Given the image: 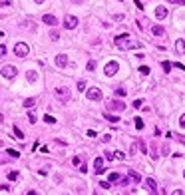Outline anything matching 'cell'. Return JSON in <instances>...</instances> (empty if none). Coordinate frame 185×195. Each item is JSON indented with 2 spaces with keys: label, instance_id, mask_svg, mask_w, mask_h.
I'll use <instances>...</instances> for the list:
<instances>
[{
  "label": "cell",
  "instance_id": "cell-1",
  "mask_svg": "<svg viewBox=\"0 0 185 195\" xmlns=\"http://www.w3.org/2000/svg\"><path fill=\"white\" fill-rule=\"evenodd\" d=\"M116 46L121 50H140L144 48V44L141 42H133L132 38H129V34H120V36H116Z\"/></svg>",
  "mask_w": 185,
  "mask_h": 195
},
{
  "label": "cell",
  "instance_id": "cell-8",
  "mask_svg": "<svg viewBox=\"0 0 185 195\" xmlns=\"http://www.w3.org/2000/svg\"><path fill=\"white\" fill-rule=\"evenodd\" d=\"M94 169H96L98 175H102V173H104V157H102V155L94 159Z\"/></svg>",
  "mask_w": 185,
  "mask_h": 195
},
{
  "label": "cell",
  "instance_id": "cell-6",
  "mask_svg": "<svg viewBox=\"0 0 185 195\" xmlns=\"http://www.w3.org/2000/svg\"><path fill=\"white\" fill-rule=\"evenodd\" d=\"M86 96H88V100H92V101H100L102 100V90H100V88H90V90L86 92Z\"/></svg>",
  "mask_w": 185,
  "mask_h": 195
},
{
  "label": "cell",
  "instance_id": "cell-10",
  "mask_svg": "<svg viewBox=\"0 0 185 195\" xmlns=\"http://www.w3.org/2000/svg\"><path fill=\"white\" fill-rule=\"evenodd\" d=\"M54 62H56L58 68H66V66H68V56H66V54H58Z\"/></svg>",
  "mask_w": 185,
  "mask_h": 195
},
{
  "label": "cell",
  "instance_id": "cell-11",
  "mask_svg": "<svg viewBox=\"0 0 185 195\" xmlns=\"http://www.w3.org/2000/svg\"><path fill=\"white\" fill-rule=\"evenodd\" d=\"M175 52H177L179 56H183V54H185V40H183V38H179V40L175 42Z\"/></svg>",
  "mask_w": 185,
  "mask_h": 195
},
{
  "label": "cell",
  "instance_id": "cell-36",
  "mask_svg": "<svg viewBox=\"0 0 185 195\" xmlns=\"http://www.w3.org/2000/svg\"><path fill=\"white\" fill-rule=\"evenodd\" d=\"M50 38H52V40L56 42V40H58V38H60V36H58V32H50Z\"/></svg>",
  "mask_w": 185,
  "mask_h": 195
},
{
  "label": "cell",
  "instance_id": "cell-12",
  "mask_svg": "<svg viewBox=\"0 0 185 195\" xmlns=\"http://www.w3.org/2000/svg\"><path fill=\"white\" fill-rule=\"evenodd\" d=\"M155 16H157L159 20L167 18V8L165 6H157V8H155Z\"/></svg>",
  "mask_w": 185,
  "mask_h": 195
},
{
  "label": "cell",
  "instance_id": "cell-42",
  "mask_svg": "<svg viewBox=\"0 0 185 195\" xmlns=\"http://www.w3.org/2000/svg\"><path fill=\"white\" fill-rule=\"evenodd\" d=\"M179 141H181V143H183V145H185V137H179Z\"/></svg>",
  "mask_w": 185,
  "mask_h": 195
},
{
  "label": "cell",
  "instance_id": "cell-34",
  "mask_svg": "<svg viewBox=\"0 0 185 195\" xmlns=\"http://www.w3.org/2000/svg\"><path fill=\"white\" fill-rule=\"evenodd\" d=\"M12 0H0V6H10Z\"/></svg>",
  "mask_w": 185,
  "mask_h": 195
},
{
  "label": "cell",
  "instance_id": "cell-2",
  "mask_svg": "<svg viewBox=\"0 0 185 195\" xmlns=\"http://www.w3.org/2000/svg\"><path fill=\"white\" fill-rule=\"evenodd\" d=\"M117 70H120V64H117L116 60H110L106 66H104V76H108V78H110V76H116Z\"/></svg>",
  "mask_w": 185,
  "mask_h": 195
},
{
  "label": "cell",
  "instance_id": "cell-23",
  "mask_svg": "<svg viewBox=\"0 0 185 195\" xmlns=\"http://www.w3.org/2000/svg\"><path fill=\"white\" fill-rule=\"evenodd\" d=\"M14 133H16V137H18V139H24V133H22V129H20L18 125H14Z\"/></svg>",
  "mask_w": 185,
  "mask_h": 195
},
{
  "label": "cell",
  "instance_id": "cell-3",
  "mask_svg": "<svg viewBox=\"0 0 185 195\" xmlns=\"http://www.w3.org/2000/svg\"><path fill=\"white\" fill-rule=\"evenodd\" d=\"M14 54L18 58H26L28 54H30V48H28V44H24V42H18V44L14 46Z\"/></svg>",
  "mask_w": 185,
  "mask_h": 195
},
{
  "label": "cell",
  "instance_id": "cell-25",
  "mask_svg": "<svg viewBox=\"0 0 185 195\" xmlns=\"http://www.w3.org/2000/svg\"><path fill=\"white\" fill-rule=\"evenodd\" d=\"M8 179H10V181H16V179H18V171H10V173H8Z\"/></svg>",
  "mask_w": 185,
  "mask_h": 195
},
{
  "label": "cell",
  "instance_id": "cell-5",
  "mask_svg": "<svg viewBox=\"0 0 185 195\" xmlns=\"http://www.w3.org/2000/svg\"><path fill=\"white\" fill-rule=\"evenodd\" d=\"M0 74L4 76L6 80H12L16 78V74H18V70H16L14 66H2V70H0Z\"/></svg>",
  "mask_w": 185,
  "mask_h": 195
},
{
  "label": "cell",
  "instance_id": "cell-39",
  "mask_svg": "<svg viewBox=\"0 0 185 195\" xmlns=\"http://www.w3.org/2000/svg\"><path fill=\"white\" fill-rule=\"evenodd\" d=\"M141 104H144V101H141V100H133V108H140Z\"/></svg>",
  "mask_w": 185,
  "mask_h": 195
},
{
  "label": "cell",
  "instance_id": "cell-32",
  "mask_svg": "<svg viewBox=\"0 0 185 195\" xmlns=\"http://www.w3.org/2000/svg\"><path fill=\"white\" fill-rule=\"evenodd\" d=\"M10 191V187H8V185H0V193H8Z\"/></svg>",
  "mask_w": 185,
  "mask_h": 195
},
{
  "label": "cell",
  "instance_id": "cell-31",
  "mask_svg": "<svg viewBox=\"0 0 185 195\" xmlns=\"http://www.w3.org/2000/svg\"><path fill=\"white\" fill-rule=\"evenodd\" d=\"M100 187H104V189H110V187H112V183H110V181H102V183H100Z\"/></svg>",
  "mask_w": 185,
  "mask_h": 195
},
{
  "label": "cell",
  "instance_id": "cell-37",
  "mask_svg": "<svg viewBox=\"0 0 185 195\" xmlns=\"http://www.w3.org/2000/svg\"><path fill=\"white\" fill-rule=\"evenodd\" d=\"M179 125H181V128H185V113H183L181 117H179Z\"/></svg>",
  "mask_w": 185,
  "mask_h": 195
},
{
  "label": "cell",
  "instance_id": "cell-19",
  "mask_svg": "<svg viewBox=\"0 0 185 195\" xmlns=\"http://www.w3.org/2000/svg\"><path fill=\"white\" fill-rule=\"evenodd\" d=\"M104 116H106V120L113 121V124H117V121H120V117H117V116H112V113H106V112H104Z\"/></svg>",
  "mask_w": 185,
  "mask_h": 195
},
{
  "label": "cell",
  "instance_id": "cell-18",
  "mask_svg": "<svg viewBox=\"0 0 185 195\" xmlns=\"http://www.w3.org/2000/svg\"><path fill=\"white\" fill-rule=\"evenodd\" d=\"M36 104V97H28V100H24V108H32V105H34Z\"/></svg>",
  "mask_w": 185,
  "mask_h": 195
},
{
  "label": "cell",
  "instance_id": "cell-21",
  "mask_svg": "<svg viewBox=\"0 0 185 195\" xmlns=\"http://www.w3.org/2000/svg\"><path fill=\"white\" fill-rule=\"evenodd\" d=\"M116 96L117 97H125V96H128V92H125L124 88H116Z\"/></svg>",
  "mask_w": 185,
  "mask_h": 195
},
{
  "label": "cell",
  "instance_id": "cell-45",
  "mask_svg": "<svg viewBox=\"0 0 185 195\" xmlns=\"http://www.w3.org/2000/svg\"><path fill=\"white\" fill-rule=\"evenodd\" d=\"M0 38H2V32H0Z\"/></svg>",
  "mask_w": 185,
  "mask_h": 195
},
{
  "label": "cell",
  "instance_id": "cell-38",
  "mask_svg": "<svg viewBox=\"0 0 185 195\" xmlns=\"http://www.w3.org/2000/svg\"><path fill=\"white\" fill-rule=\"evenodd\" d=\"M4 54H6V46L0 44V56H4Z\"/></svg>",
  "mask_w": 185,
  "mask_h": 195
},
{
  "label": "cell",
  "instance_id": "cell-22",
  "mask_svg": "<svg viewBox=\"0 0 185 195\" xmlns=\"http://www.w3.org/2000/svg\"><path fill=\"white\" fill-rule=\"evenodd\" d=\"M120 177H121V175H120V173H116V171H112V173H110V183H113V181H120Z\"/></svg>",
  "mask_w": 185,
  "mask_h": 195
},
{
  "label": "cell",
  "instance_id": "cell-14",
  "mask_svg": "<svg viewBox=\"0 0 185 195\" xmlns=\"http://www.w3.org/2000/svg\"><path fill=\"white\" fill-rule=\"evenodd\" d=\"M145 185H148V189H149V191H157V183H155V179H153V177H148V179H145Z\"/></svg>",
  "mask_w": 185,
  "mask_h": 195
},
{
  "label": "cell",
  "instance_id": "cell-47",
  "mask_svg": "<svg viewBox=\"0 0 185 195\" xmlns=\"http://www.w3.org/2000/svg\"><path fill=\"white\" fill-rule=\"evenodd\" d=\"M0 145H2V143H0Z\"/></svg>",
  "mask_w": 185,
  "mask_h": 195
},
{
  "label": "cell",
  "instance_id": "cell-16",
  "mask_svg": "<svg viewBox=\"0 0 185 195\" xmlns=\"http://www.w3.org/2000/svg\"><path fill=\"white\" fill-rule=\"evenodd\" d=\"M128 173H129V179H132V181H136V183H140V181H141L140 173H136V171H128Z\"/></svg>",
  "mask_w": 185,
  "mask_h": 195
},
{
  "label": "cell",
  "instance_id": "cell-24",
  "mask_svg": "<svg viewBox=\"0 0 185 195\" xmlns=\"http://www.w3.org/2000/svg\"><path fill=\"white\" fill-rule=\"evenodd\" d=\"M133 124H136V128H137V129H144V121H141L140 117H136V120H133Z\"/></svg>",
  "mask_w": 185,
  "mask_h": 195
},
{
  "label": "cell",
  "instance_id": "cell-27",
  "mask_svg": "<svg viewBox=\"0 0 185 195\" xmlns=\"http://www.w3.org/2000/svg\"><path fill=\"white\" fill-rule=\"evenodd\" d=\"M86 68H88V72L96 70V62H94V60H90V62H88V64H86Z\"/></svg>",
  "mask_w": 185,
  "mask_h": 195
},
{
  "label": "cell",
  "instance_id": "cell-41",
  "mask_svg": "<svg viewBox=\"0 0 185 195\" xmlns=\"http://www.w3.org/2000/svg\"><path fill=\"white\" fill-rule=\"evenodd\" d=\"M171 2H175V4H185V0H171Z\"/></svg>",
  "mask_w": 185,
  "mask_h": 195
},
{
  "label": "cell",
  "instance_id": "cell-17",
  "mask_svg": "<svg viewBox=\"0 0 185 195\" xmlns=\"http://www.w3.org/2000/svg\"><path fill=\"white\" fill-rule=\"evenodd\" d=\"M26 78H28V82H32V84H34L36 80H38V74H36L34 70H30V72H28V74H26Z\"/></svg>",
  "mask_w": 185,
  "mask_h": 195
},
{
  "label": "cell",
  "instance_id": "cell-26",
  "mask_svg": "<svg viewBox=\"0 0 185 195\" xmlns=\"http://www.w3.org/2000/svg\"><path fill=\"white\" fill-rule=\"evenodd\" d=\"M28 120H30V124H36V113L32 112V109L28 112Z\"/></svg>",
  "mask_w": 185,
  "mask_h": 195
},
{
  "label": "cell",
  "instance_id": "cell-7",
  "mask_svg": "<svg viewBox=\"0 0 185 195\" xmlns=\"http://www.w3.org/2000/svg\"><path fill=\"white\" fill-rule=\"evenodd\" d=\"M78 26V18L72 14H66V18H64V28H68V30H74V28Z\"/></svg>",
  "mask_w": 185,
  "mask_h": 195
},
{
  "label": "cell",
  "instance_id": "cell-33",
  "mask_svg": "<svg viewBox=\"0 0 185 195\" xmlns=\"http://www.w3.org/2000/svg\"><path fill=\"white\" fill-rule=\"evenodd\" d=\"M161 66H163V70H165V72H169V70H171V64H169V62H163Z\"/></svg>",
  "mask_w": 185,
  "mask_h": 195
},
{
  "label": "cell",
  "instance_id": "cell-30",
  "mask_svg": "<svg viewBox=\"0 0 185 195\" xmlns=\"http://www.w3.org/2000/svg\"><path fill=\"white\" fill-rule=\"evenodd\" d=\"M44 121L46 124H56V120H54L52 116H44Z\"/></svg>",
  "mask_w": 185,
  "mask_h": 195
},
{
  "label": "cell",
  "instance_id": "cell-4",
  "mask_svg": "<svg viewBox=\"0 0 185 195\" xmlns=\"http://www.w3.org/2000/svg\"><path fill=\"white\" fill-rule=\"evenodd\" d=\"M70 90L68 88H56V100H60L62 104H68L70 101Z\"/></svg>",
  "mask_w": 185,
  "mask_h": 195
},
{
  "label": "cell",
  "instance_id": "cell-35",
  "mask_svg": "<svg viewBox=\"0 0 185 195\" xmlns=\"http://www.w3.org/2000/svg\"><path fill=\"white\" fill-rule=\"evenodd\" d=\"M140 72H141V74H149V68H148V66H141Z\"/></svg>",
  "mask_w": 185,
  "mask_h": 195
},
{
  "label": "cell",
  "instance_id": "cell-46",
  "mask_svg": "<svg viewBox=\"0 0 185 195\" xmlns=\"http://www.w3.org/2000/svg\"><path fill=\"white\" fill-rule=\"evenodd\" d=\"M183 177H185V171H183Z\"/></svg>",
  "mask_w": 185,
  "mask_h": 195
},
{
  "label": "cell",
  "instance_id": "cell-15",
  "mask_svg": "<svg viewBox=\"0 0 185 195\" xmlns=\"http://www.w3.org/2000/svg\"><path fill=\"white\" fill-rule=\"evenodd\" d=\"M151 32H153V36H165V28L163 26H153Z\"/></svg>",
  "mask_w": 185,
  "mask_h": 195
},
{
  "label": "cell",
  "instance_id": "cell-9",
  "mask_svg": "<svg viewBox=\"0 0 185 195\" xmlns=\"http://www.w3.org/2000/svg\"><path fill=\"white\" fill-rule=\"evenodd\" d=\"M42 22L48 24V26H58V18H56V16H52V14H44V16H42Z\"/></svg>",
  "mask_w": 185,
  "mask_h": 195
},
{
  "label": "cell",
  "instance_id": "cell-48",
  "mask_svg": "<svg viewBox=\"0 0 185 195\" xmlns=\"http://www.w3.org/2000/svg\"><path fill=\"white\" fill-rule=\"evenodd\" d=\"M121 2H124V0H121Z\"/></svg>",
  "mask_w": 185,
  "mask_h": 195
},
{
  "label": "cell",
  "instance_id": "cell-13",
  "mask_svg": "<svg viewBox=\"0 0 185 195\" xmlns=\"http://www.w3.org/2000/svg\"><path fill=\"white\" fill-rule=\"evenodd\" d=\"M108 105H110L112 109H117V112H121V109H125V105H124V101H116V100H112V101H108Z\"/></svg>",
  "mask_w": 185,
  "mask_h": 195
},
{
  "label": "cell",
  "instance_id": "cell-28",
  "mask_svg": "<svg viewBox=\"0 0 185 195\" xmlns=\"http://www.w3.org/2000/svg\"><path fill=\"white\" fill-rule=\"evenodd\" d=\"M6 153L10 155V157H20V153H18V151H14V149H8Z\"/></svg>",
  "mask_w": 185,
  "mask_h": 195
},
{
  "label": "cell",
  "instance_id": "cell-20",
  "mask_svg": "<svg viewBox=\"0 0 185 195\" xmlns=\"http://www.w3.org/2000/svg\"><path fill=\"white\" fill-rule=\"evenodd\" d=\"M112 155H113L116 159H120V161H124V159H125V153H124V151H120V149H117L116 153H112Z\"/></svg>",
  "mask_w": 185,
  "mask_h": 195
},
{
  "label": "cell",
  "instance_id": "cell-40",
  "mask_svg": "<svg viewBox=\"0 0 185 195\" xmlns=\"http://www.w3.org/2000/svg\"><path fill=\"white\" fill-rule=\"evenodd\" d=\"M140 149H141V153H148V149H145V143H140Z\"/></svg>",
  "mask_w": 185,
  "mask_h": 195
},
{
  "label": "cell",
  "instance_id": "cell-29",
  "mask_svg": "<svg viewBox=\"0 0 185 195\" xmlns=\"http://www.w3.org/2000/svg\"><path fill=\"white\" fill-rule=\"evenodd\" d=\"M78 90H80V92L86 90V82H84V80H80V82H78Z\"/></svg>",
  "mask_w": 185,
  "mask_h": 195
},
{
  "label": "cell",
  "instance_id": "cell-43",
  "mask_svg": "<svg viewBox=\"0 0 185 195\" xmlns=\"http://www.w3.org/2000/svg\"><path fill=\"white\" fill-rule=\"evenodd\" d=\"M34 2H36V4H42V2H44V0H34Z\"/></svg>",
  "mask_w": 185,
  "mask_h": 195
},
{
  "label": "cell",
  "instance_id": "cell-44",
  "mask_svg": "<svg viewBox=\"0 0 185 195\" xmlns=\"http://www.w3.org/2000/svg\"><path fill=\"white\" fill-rule=\"evenodd\" d=\"M2 120H4V117H2V113H0V121H2Z\"/></svg>",
  "mask_w": 185,
  "mask_h": 195
}]
</instances>
